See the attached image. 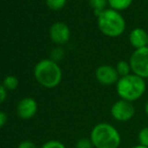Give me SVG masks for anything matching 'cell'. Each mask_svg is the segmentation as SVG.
<instances>
[{"mask_svg":"<svg viewBox=\"0 0 148 148\" xmlns=\"http://www.w3.org/2000/svg\"><path fill=\"white\" fill-rule=\"evenodd\" d=\"M90 139L94 148H119L121 134L116 127L106 122H101L93 127Z\"/></svg>","mask_w":148,"mask_h":148,"instance_id":"cell-1","label":"cell"},{"mask_svg":"<svg viewBox=\"0 0 148 148\" xmlns=\"http://www.w3.org/2000/svg\"><path fill=\"white\" fill-rule=\"evenodd\" d=\"M116 91L120 99L133 103L144 95L146 91V83L144 79L132 73L119 79L116 84Z\"/></svg>","mask_w":148,"mask_h":148,"instance_id":"cell-2","label":"cell"},{"mask_svg":"<svg viewBox=\"0 0 148 148\" xmlns=\"http://www.w3.org/2000/svg\"><path fill=\"white\" fill-rule=\"evenodd\" d=\"M35 80L42 87L53 89L59 86L62 82V73L58 62L51 59L42 60L35 64L34 68Z\"/></svg>","mask_w":148,"mask_h":148,"instance_id":"cell-3","label":"cell"},{"mask_svg":"<svg viewBox=\"0 0 148 148\" xmlns=\"http://www.w3.org/2000/svg\"><path fill=\"white\" fill-rule=\"evenodd\" d=\"M98 27L103 34L109 37L120 36L126 28V21L119 11L107 8L97 16Z\"/></svg>","mask_w":148,"mask_h":148,"instance_id":"cell-4","label":"cell"},{"mask_svg":"<svg viewBox=\"0 0 148 148\" xmlns=\"http://www.w3.org/2000/svg\"><path fill=\"white\" fill-rule=\"evenodd\" d=\"M132 73L142 79H148V47L135 49L129 60Z\"/></svg>","mask_w":148,"mask_h":148,"instance_id":"cell-5","label":"cell"},{"mask_svg":"<svg viewBox=\"0 0 148 148\" xmlns=\"http://www.w3.org/2000/svg\"><path fill=\"white\" fill-rule=\"evenodd\" d=\"M111 116L118 122H128L135 115V108L133 103L125 100H118L111 106Z\"/></svg>","mask_w":148,"mask_h":148,"instance_id":"cell-6","label":"cell"},{"mask_svg":"<svg viewBox=\"0 0 148 148\" xmlns=\"http://www.w3.org/2000/svg\"><path fill=\"white\" fill-rule=\"evenodd\" d=\"M95 77L98 83L103 86L116 85L120 79L116 69L109 64H102V66H98L96 69Z\"/></svg>","mask_w":148,"mask_h":148,"instance_id":"cell-7","label":"cell"},{"mask_svg":"<svg viewBox=\"0 0 148 148\" xmlns=\"http://www.w3.org/2000/svg\"><path fill=\"white\" fill-rule=\"evenodd\" d=\"M49 36L51 40L57 45H64L70 39L71 30L64 22H56L51 26Z\"/></svg>","mask_w":148,"mask_h":148,"instance_id":"cell-8","label":"cell"},{"mask_svg":"<svg viewBox=\"0 0 148 148\" xmlns=\"http://www.w3.org/2000/svg\"><path fill=\"white\" fill-rule=\"evenodd\" d=\"M16 112L19 118L27 120L32 118L37 112V103L33 98H23L20 100L16 107Z\"/></svg>","mask_w":148,"mask_h":148,"instance_id":"cell-9","label":"cell"},{"mask_svg":"<svg viewBox=\"0 0 148 148\" xmlns=\"http://www.w3.org/2000/svg\"><path fill=\"white\" fill-rule=\"evenodd\" d=\"M129 41L135 49H143L148 45V32L141 27L134 28L129 34Z\"/></svg>","mask_w":148,"mask_h":148,"instance_id":"cell-10","label":"cell"},{"mask_svg":"<svg viewBox=\"0 0 148 148\" xmlns=\"http://www.w3.org/2000/svg\"><path fill=\"white\" fill-rule=\"evenodd\" d=\"M133 0H108V5L111 9H114L116 11H122L126 10L132 4Z\"/></svg>","mask_w":148,"mask_h":148,"instance_id":"cell-11","label":"cell"},{"mask_svg":"<svg viewBox=\"0 0 148 148\" xmlns=\"http://www.w3.org/2000/svg\"><path fill=\"white\" fill-rule=\"evenodd\" d=\"M115 69H116V71H117L120 78L126 77V76H128V75L132 74L130 62H126V60H120V62H118L115 66Z\"/></svg>","mask_w":148,"mask_h":148,"instance_id":"cell-12","label":"cell"},{"mask_svg":"<svg viewBox=\"0 0 148 148\" xmlns=\"http://www.w3.org/2000/svg\"><path fill=\"white\" fill-rule=\"evenodd\" d=\"M108 4V0H89V5L94 10V13L96 15H99L100 13L106 10V6Z\"/></svg>","mask_w":148,"mask_h":148,"instance_id":"cell-13","label":"cell"},{"mask_svg":"<svg viewBox=\"0 0 148 148\" xmlns=\"http://www.w3.org/2000/svg\"><path fill=\"white\" fill-rule=\"evenodd\" d=\"M18 79L14 76H7L3 80V86L4 88L8 91H13L18 87Z\"/></svg>","mask_w":148,"mask_h":148,"instance_id":"cell-14","label":"cell"},{"mask_svg":"<svg viewBox=\"0 0 148 148\" xmlns=\"http://www.w3.org/2000/svg\"><path fill=\"white\" fill-rule=\"evenodd\" d=\"M138 144L148 147V127L142 128L138 133Z\"/></svg>","mask_w":148,"mask_h":148,"instance_id":"cell-15","label":"cell"},{"mask_svg":"<svg viewBox=\"0 0 148 148\" xmlns=\"http://www.w3.org/2000/svg\"><path fill=\"white\" fill-rule=\"evenodd\" d=\"M47 5L53 10H60L66 5V0H45Z\"/></svg>","mask_w":148,"mask_h":148,"instance_id":"cell-16","label":"cell"},{"mask_svg":"<svg viewBox=\"0 0 148 148\" xmlns=\"http://www.w3.org/2000/svg\"><path fill=\"white\" fill-rule=\"evenodd\" d=\"M64 56V49H62V47H56V49H53L51 53V60L56 62H58L59 60H62Z\"/></svg>","mask_w":148,"mask_h":148,"instance_id":"cell-17","label":"cell"},{"mask_svg":"<svg viewBox=\"0 0 148 148\" xmlns=\"http://www.w3.org/2000/svg\"><path fill=\"white\" fill-rule=\"evenodd\" d=\"M76 148H94L90 138H81L77 141Z\"/></svg>","mask_w":148,"mask_h":148,"instance_id":"cell-18","label":"cell"},{"mask_svg":"<svg viewBox=\"0 0 148 148\" xmlns=\"http://www.w3.org/2000/svg\"><path fill=\"white\" fill-rule=\"evenodd\" d=\"M40 148H66L62 142L59 140H49L45 142Z\"/></svg>","mask_w":148,"mask_h":148,"instance_id":"cell-19","label":"cell"},{"mask_svg":"<svg viewBox=\"0 0 148 148\" xmlns=\"http://www.w3.org/2000/svg\"><path fill=\"white\" fill-rule=\"evenodd\" d=\"M18 148H38V147H37V145L35 144V143L31 142V141H28V140H25L19 143Z\"/></svg>","mask_w":148,"mask_h":148,"instance_id":"cell-20","label":"cell"},{"mask_svg":"<svg viewBox=\"0 0 148 148\" xmlns=\"http://www.w3.org/2000/svg\"><path fill=\"white\" fill-rule=\"evenodd\" d=\"M7 98V90L4 88L3 85L0 84V104L3 103Z\"/></svg>","mask_w":148,"mask_h":148,"instance_id":"cell-21","label":"cell"},{"mask_svg":"<svg viewBox=\"0 0 148 148\" xmlns=\"http://www.w3.org/2000/svg\"><path fill=\"white\" fill-rule=\"evenodd\" d=\"M6 121H7V115L4 112L0 111V128H2L5 125Z\"/></svg>","mask_w":148,"mask_h":148,"instance_id":"cell-22","label":"cell"},{"mask_svg":"<svg viewBox=\"0 0 148 148\" xmlns=\"http://www.w3.org/2000/svg\"><path fill=\"white\" fill-rule=\"evenodd\" d=\"M144 110H145V114H146V116H147V117H148V100H147L146 104H145Z\"/></svg>","mask_w":148,"mask_h":148,"instance_id":"cell-23","label":"cell"},{"mask_svg":"<svg viewBox=\"0 0 148 148\" xmlns=\"http://www.w3.org/2000/svg\"><path fill=\"white\" fill-rule=\"evenodd\" d=\"M131 148H148V147L142 146V145H140V144H137V145H135V146H133V147H131Z\"/></svg>","mask_w":148,"mask_h":148,"instance_id":"cell-24","label":"cell"}]
</instances>
